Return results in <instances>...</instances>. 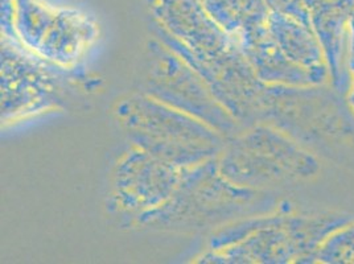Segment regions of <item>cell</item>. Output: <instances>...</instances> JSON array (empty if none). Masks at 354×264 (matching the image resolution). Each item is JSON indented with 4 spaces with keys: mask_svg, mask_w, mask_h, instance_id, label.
<instances>
[{
    "mask_svg": "<svg viewBox=\"0 0 354 264\" xmlns=\"http://www.w3.org/2000/svg\"><path fill=\"white\" fill-rule=\"evenodd\" d=\"M127 130L153 155L177 164L203 160L216 151V136L174 110L142 100L120 111Z\"/></svg>",
    "mask_w": 354,
    "mask_h": 264,
    "instance_id": "1",
    "label": "cell"
},
{
    "mask_svg": "<svg viewBox=\"0 0 354 264\" xmlns=\"http://www.w3.org/2000/svg\"><path fill=\"white\" fill-rule=\"evenodd\" d=\"M246 156V171L241 172L236 180L245 182L263 184L297 181L315 176L320 165L317 160L295 142L281 133L270 130H258L242 142Z\"/></svg>",
    "mask_w": 354,
    "mask_h": 264,
    "instance_id": "2",
    "label": "cell"
},
{
    "mask_svg": "<svg viewBox=\"0 0 354 264\" xmlns=\"http://www.w3.org/2000/svg\"><path fill=\"white\" fill-rule=\"evenodd\" d=\"M267 30L287 59L323 84L328 77L326 57L312 24L295 16L270 12Z\"/></svg>",
    "mask_w": 354,
    "mask_h": 264,
    "instance_id": "3",
    "label": "cell"
},
{
    "mask_svg": "<svg viewBox=\"0 0 354 264\" xmlns=\"http://www.w3.org/2000/svg\"><path fill=\"white\" fill-rule=\"evenodd\" d=\"M310 24L324 49L325 57L335 84H342V53L354 0H304Z\"/></svg>",
    "mask_w": 354,
    "mask_h": 264,
    "instance_id": "4",
    "label": "cell"
},
{
    "mask_svg": "<svg viewBox=\"0 0 354 264\" xmlns=\"http://www.w3.org/2000/svg\"><path fill=\"white\" fill-rule=\"evenodd\" d=\"M243 49L262 81L292 86H310L320 82L310 72L287 59L267 30V23L242 37Z\"/></svg>",
    "mask_w": 354,
    "mask_h": 264,
    "instance_id": "5",
    "label": "cell"
},
{
    "mask_svg": "<svg viewBox=\"0 0 354 264\" xmlns=\"http://www.w3.org/2000/svg\"><path fill=\"white\" fill-rule=\"evenodd\" d=\"M207 15L227 33L243 37L263 27L270 15L265 0H200Z\"/></svg>",
    "mask_w": 354,
    "mask_h": 264,
    "instance_id": "6",
    "label": "cell"
},
{
    "mask_svg": "<svg viewBox=\"0 0 354 264\" xmlns=\"http://www.w3.org/2000/svg\"><path fill=\"white\" fill-rule=\"evenodd\" d=\"M316 262L354 264V223H345L333 230L320 245Z\"/></svg>",
    "mask_w": 354,
    "mask_h": 264,
    "instance_id": "7",
    "label": "cell"
},
{
    "mask_svg": "<svg viewBox=\"0 0 354 264\" xmlns=\"http://www.w3.org/2000/svg\"><path fill=\"white\" fill-rule=\"evenodd\" d=\"M270 12H281L295 16L297 19L310 23V16L304 7V0H265Z\"/></svg>",
    "mask_w": 354,
    "mask_h": 264,
    "instance_id": "8",
    "label": "cell"
},
{
    "mask_svg": "<svg viewBox=\"0 0 354 264\" xmlns=\"http://www.w3.org/2000/svg\"><path fill=\"white\" fill-rule=\"evenodd\" d=\"M348 43H349V64L354 61V12L353 15L349 19L348 24Z\"/></svg>",
    "mask_w": 354,
    "mask_h": 264,
    "instance_id": "9",
    "label": "cell"
},
{
    "mask_svg": "<svg viewBox=\"0 0 354 264\" xmlns=\"http://www.w3.org/2000/svg\"><path fill=\"white\" fill-rule=\"evenodd\" d=\"M351 66V72H352V79H351V84H349V94H348V103H349V107L351 110L353 111L354 114V61L349 64Z\"/></svg>",
    "mask_w": 354,
    "mask_h": 264,
    "instance_id": "10",
    "label": "cell"
}]
</instances>
